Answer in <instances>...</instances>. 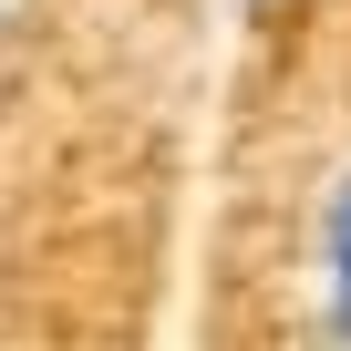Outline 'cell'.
I'll return each mask as SVG.
<instances>
[{
  "label": "cell",
  "instance_id": "cell-1",
  "mask_svg": "<svg viewBox=\"0 0 351 351\" xmlns=\"http://www.w3.org/2000/svg\"><path fill=\"white\" fill-rule=\"evenodd\" d=\"M310 330L320 351H351V165L320 186V217H310Z\"/></svg>",
  "mask_w": 351,
  "mask_h": 351
},
{
  "label": "cell",
  "instance_id": "cell-2",
  "mask_svg": "<svg viewBox=\"0 0 351 351\" xmlns=\"http://www.w3.org/2000/svg\"><path fill=\"white\" fill-rule=\"evenodd\" d=\"M11 11H21V0H0V42H11Z\"/></svg>",
  "mask_w": 351,
  "mask_h": 351
},
{
  "label": "cell",
  "instance_id": "cell-3",
  "mask_svg": "<svg viewBox=\"0 0 351 351\" xmlns=\"http://www.w3.org/2000/svg\"><path fill=\"white\" fill-rule=\"evenodd\" d=\"M238 11H269V0H238Z\"/></svg>",
  "mask_w": 351,
  "mask_h": 351
}]
</instances>
